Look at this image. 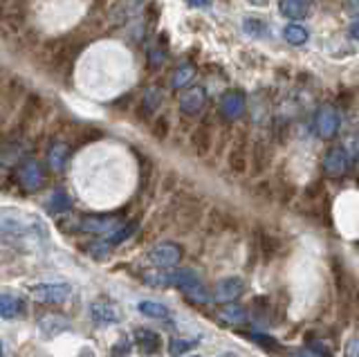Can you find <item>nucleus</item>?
<instances>
[{"label":"nucleus","instance_id":"nucleus-21","mask_svg":"<svg viewBox=\"0 0 359 357\" xmlns=\"http://www.w3.org/2000/svg\"><path fill=\"white\" fill-rule=\"evenodd\" d=\"M191 144H193V149L198 155H204L209 149H211V131L207 129V126H198V129L193 131L191 135Z\"/></svg>","mask_w":359,"mask_h":357},{"label":"nucleus","instance_id":"nucleus-6","mask_svg":"<svg viewBox=\"0 0 359 357\" xmlns=\"http://www.w3.org/2000/svg\"><path fill=\"white\" fill-rule=\"evenodd\" d=\"M243 292H245V281L241 277L220 279V281L216 283V288H213V301H218V303L236 301Z\"/></svg>","mask_w":359,"mask_h":357},{"label":"nucleus","instance_id":"nucleus-35","mask_svg":"<svg viewBox=\"0 0 359 357\" xmlns=\"http://www.w3.org/2000/svg\"><path fill=\"white\" fill-rule=\"evenodd\" d=\"M252 339H256V342H261L263 348H276V342L270 337H263V335H252Z\"/></svg>","mask_w":359,"mask_h":357},{"label":"nucleus","instance_id":"nucleus-29","mask_svg":"<svg viewBox=\"0 0 359 357\" xmlns=\"http://www.w3.org/2000/svg\"><path fill=\"white\" fill-rule=\"evenodd\" d=\"M195 339H173L168 346V353L171 355H182V353H189L191 348H195Z\"/></svg>","mask_w":359,"mask_h":357},{"label":"nucleus","instance_id":"nucleus-19","mask_svg":"<svg viewBox=\"0 0 359 357\" xmlns=\"http://www.w3.org/2000/svg\"><path fill=\"white\" fill-rule=\"evenodd\" d=\"M47 162L54 171H63V166L67 162V144L56 142L47 149Z\"/></svg>","mask_w":359,"mask_h":357},{"label":"nucleus","instance_id":"nucleus-39","mask_svg":"<svg viewBox=\"0 0 359 357\" xmlns=\"http://www.w3.org/2000/svg\"><path fill=\"white\" fill-rule=\"evenodd\" d=\"M350 12H359V0H346Z\"/></svg>","mask_w":359,"mask_h":357},{"label":"nucleus","instance_id":"nucleus-25","mask_svg":"<svg viewBox=\"0 0 359 357\" xmlns=\"http://www.w3.org/2000/svg\"><path fill=\"white\" fill-rule=\"evenodd\" d=\"M283 36H285V41L290 45H305L307 43V30L305 28H301V25H287V28L283 30Z\"/></svg>","mask_w":359,"mask_h":357},{"label":"nucleus","instance_id":"nucleus-15","mask_svg":"<svg viewBox=\"0 0 359 357\" xmlns=\"http://www.w3.org/2000/svg\"><path fill=\"white\" fill-rule=\"evenodd\" d=\"M135 342H138V346L142 348L144 353H160V348H162V337L155 333V330H149V328H138L135 330Z\"/></svg>","mask_w":359,"mask_h":357},{"label":"nucleus","instance_id":"nucleus-37","mask_svg":"<svg viewBox=\"0 0 359 357\" xmlns=\"http://www.w3.org/2000/svg\"><path fill=\"white\" fill-rule=\"evenodd\" d=\"M350 36H353L355 41H359V21H355L353 25H350Z\"/></svg>","mask_w":359,"mask_h":357},{"label":"nucleus","instance_id":"nucleus-10","mask_svg":"<svg viewBox=\"0 0 359 357\" xmlns=\"http://www.w3.org/2000/svg\"><path fill=\"white\" fill-rule=\"evenodd\" d=\"M314 0H281L279 10L290 21H303L312 14Z\"/></svg>","mask_w":359,"mask_h":357},{"label":"nucleus","instance_id":"nucleus-41","mask_svg":"<svg viewBox=\"0 0 359 357\" xmlns=\"http://www.w3.org/2000/svg\"><path fill=\"white\" fill-rule=\"evenodd\" d=\"M0 158H3V142H0Z\"/></svg>","mask_w":359,"mask_h":357},{"label":"nucleus","instance_id":"nucleus-27","mask_svg":"<svg viewBox=\"0 0 359 357\" xmlns=\"http://www.w3.org/2000/svg\"><path fill=\"white\" fill-rule=\"evenodd\" d=\"M193 74H195L193 65H180L177 70L173 72V79H171V86H173V88H184L186 83H189V81L193 79Z\"/></svg>","mask_w":359,"mask_h":357},{"label":"nucleus","instance_id":"nucleus-11","mask_svg":"<svg viewBox=\"0 0 359 357\" xmlns=\"http://www.w3.org/2000/svg\"><path fill=\"white\" fill-rule=\"evenodd\" d=\"M67 328H70V321H67L63 314L47 312L39 319V330L43 337H56V335L65 333Z\"/></svg>","mask_w":359,"mask_h":357},{"label":"nucleus","instance_id":"nucleus-40","mask_svg":"<svg viewBox=\"0 0 359 357\" xmlns=\"http://www.w3.org/2000/svg\"><path fill=\"white\" fill-rule=\"evenodd\" d=\"M250 3H254V5H265L268 0H250Z\"/></svg>","mask_w":359,"mask_h":357},{"label":"nucleus","instance_id":"nucleus-18","mask_svg":"<svg viewBox=\"0 0 359 357\" xmlns=\"http://www.w3.org/2000/svg\"><path fill=\"white\" fill-rule=\"evenodd\" d=\"M138 227H140V220H138V218L131 220V223H126V225H119L113 234H108L106 243L110 245V248H115V245H122V243H126L128 238H131L135 232H138Z\"/></svg>","mask_w":359,"mask_h":357},{"label":"nucleus","instance_id":"nucleus-34","mask_svg":"<svg viewBox=\"0 0 359 357\" xmlns=\"http://www.w3.org/2000/svg\"><path fill=\"white\" fill-rule=\"evenodd\" d=\"M140 169H142V186H146L149 184V175H151V160L149 158H142V164H140Z\"/></svg>","mask_w":359,"mask_h":357},{"label":"nucleus","instance_id":"nucleus-28","mask_svg":"<svg viewBox=\"0 0 359 357\" xmlns=\"http://www.w3.org/2000/svg\"><path fill=\"white\" fill-rule=\"evenodd\" d=\"M142 279H144V283H149L153 288H166L168 285V272H146Z\"/></svg>","mask_w":359,"mask_h":357},{"label":"nucleus","instance_id":"nucleus-5","mask_svg":"<svg viewBox=\"0 0 359 357\" xmlns=\"http://www.w3.org/2000/svg\"><path fill=\"white\" fill-rule=\"evenodd\" d=\"M314 129L321 140H332L339 133V113L332 106H321L314 117Z\"/></svg>","mask_w":359,"mask_h":357},{"label":"nucleus","instance_id":"nucleus-36","mask_svg":"<svg viewBox=\"0 0 359 357\" xmlns=\"http://www.w3.org/2000/svg\"><path fill=\"white\" fill-rule=\"evenodd\" d=\"M119 344H122V346H115V348H113V353H115V355H119V353L126 355L128 351H131V346H128V339H126V337L119 339Z\"/></svg>","mask_w":359,"mask_h":357},{"label":"nucleus","instance_id":"nucleus-20","mask_svg":"<svg viewBox=\"0 0 359 357\" xmlns=\"http://www.w3.org/2000/svg\"><path fill=\"white\" fill-rule=\"evenodd\" d=\"M70 195H67L63 189H54L50 193V202H47V211L50 214H63V211L70 209Z\"/></svg>","mask_w":359,"mask_h":357},{"label":"nucleus","instance_id":"nucleus-17","mask_svg":"<svg viewBox=\"0 0 359 357\" xmlns=\"http://www.w3.org/2000/svg\"><path fill=\"white\" fill-rule=\"evenodd\" d=\"M200 279L193 270H173L168 272V285H175L180 290H189V288L198 285Z\"/></svg>","mask_w":359,"mask_h":357},{"label":"nucleus","instance_id":"nucleus-1","mask_svg":"<svg viewBox=\"0 0 359 357\" xmlns=\"http://www.w3.org/2000/svg\"><path fill=\"white\" fill-rule=\"evenodd\" d=\"M16 180L23 186V191L34 193L43 189V184H45V169H43L36 160H23V162L16 166Z\"/></svg>","mask_w":359,"mask_h":357},{"label":"nucleus","instance_id":"nucleus-9","mask_svg":"<svg viewBox=\"0 0 359 357\" xmlns=\"http://www.w3.org/2000/svg\"><path fill=\"white\" fill-rule=\"evenodd\" d=\"M207 104V92L202 86H193L186 88L182 95H180V110L184 115H198L200 110Z\"/></svg>","mask_w":359,"mask_h":357},{"label":"nucleus","instance_id":"nucleus-13","mask_svg":"<svg viewBox=\"0 0 359 357\" xmlns=\"http://www.w3.org/2000/svg\"><path fill=\"white\" fill-rule=\"evenodd\" d=\"M247 317H250L247 310L243 308V305H236L234 301L225 303L218 310V319L222 321V324H227V326H243L247 321Z\"/></svg>","mask_w":359,"mask_h":357},{"label":"nucleus","instance_id":"nucleus-7","mask_svg":"<svg viewBox=\"0 0 359 357\" xmlns=\"http://www.w3.org/2000/svg\"><path fill=\"white\" fill-rule=\"evenodd\" d=\"M245 108H247V99L241 90H229L220 99V113L227 122H236V119H241L245 115Z\"/></svg>","mask_w":359,"mask_h":357},{"label":"nucleus","instance_id":"nucleus-38","mask_svg":"<svg viewBox=\"0 0 359 357\" xmlns=\"http://www.w3.org/2000/svg\"><path fill=\"white\" fill-rule=\"evenodd\" d=\"M186 5H191V7H207L209 0H186Z\"/></svg>","mask_w":359,"mask_h":357},{"label":"nucleus","instance_id":"nucleus-22","mask_svg":"<svg viewBox=\"0 0 359 357\" xmlns=\"http://www.w3.org/2000/svg\"><path fill=\"white\" fill-rule=\"evenodd\" d=\"M138 310L142 314H146V317H151V319H168V308L164 303H157V301L144 299V301L138 303Z\"/></svg>","mask_w":359,"mask_h":357},{"label":"nucleus","instance_id":"nucleus-42","mask_svg":"<svg viewBox=\"0 0 359 357\" xmlns=\"http://www.w3.org/2000/svg\"><path fill=\"white\" fill-rule=\"evenodd\" d=\"M0 355H3V346H0Z\"/></svg>","mask_w":359,"mask_h":357},{"label":"nucleus","instance_id":"nucleus-23","mask_svg":"<svg viewBox=\"0 0 359 357\" xmlns=\"http://www.w3.org/2000/svg\"><path fill=\"white\" fill-rule=\"evenodd\" d=\"M28 19V5H25V0H14L12 7H10V14H7V21L14 30H19L21 25Z\"/></svg>","mask_w":359,"mask_h":357},{"label":"nucleus","instance_id":"nucleus-32","mask_svg":"<svg viewBox=\"0 0 359 357\" xmlns=\"http://www.w3.org/2000/svg\"><path fill=\"white\" fill-rule=\"evenodd\" d=\"M186 292V296H189L191 301H195V303H207L209 301V294L204 292V288L198 283V285H193V288H189V290H184Z\"/></svg>","mask_w":359,"mask_h":357},{"label":"nucleus","instance_id":"nucleus-8","mask_svg":"<svg viewBox=\"0 0 359 357\" xmlns=\"http://www.w3.org/2000/svg\"><path fill=\"white\" fill-rule=\"evenodd\" d=\"M348 162H350V155L344 149H330L328 155L323 158V173L328 177H341L348 171Z\"/></svg>","mask_w":359,"mask_h":357},{"label":"nucleus","instance_id":"nucleus-26","mask_svg":"<svg viewBox=\"0 0 359 357\" xmlns=\"http://www.w3.org/2000/svg\"><path fill=\"white\" fill-rule=\"evenodd\" d=\"M229 166H232L236 173H243L247 169V153L243 144H236L232 153H229Z\"/></svg>","mask_w":359,"mask_h":357},{"label":"nucleus","instance_id":"nucleus-33","mask_svg":"<svg viewBox=\"0 0 359 357\" xmlns=\"http://www.w3.org/2000/svg\"><path fill=\"white\" fill-rule=\"evenodd\" d=\"M162 63H164V47H155L149 52V65L155 70V67H160Z\"/></svg>","mask_w":359,"mask_h":357},{"label":"nucleus","instance_id":"nucleus-4","mask_svg":"<svg viewBox=\"0 0 359 357\" xmlns=\"http://www.w3.org/2000/svg\"><path fill=\"white\" fill-rule=\"evenodd\" d=\"M149 261L155 268H175L182 261V248L177 243H157L149 252Z\"/></svg>","mask_w":359,"mask_h":357},{"label":"nucleus","instance_id":"nucleus-30","mask_svg":"<svg viewBox=\"0 0 359 357\" xmlns=\"http://www.w3.org/2000/svg\"><path fill=\"white\" fill-rule=\"evenodd\" d=\"M243 30L250 34V36L254 39H261L263 34H265V23L261 19H245L243 23Z\"/></svg>","mask_w":359,"mask_h":357},{"label":"nucleus","instance_id":"nucleus-3","mask_svg":"<svg viewBox=\"0 0 359 357\" xmlns=\"http://www.w3.org/2000/svg\"><path fill=\"white\" fill-rule=\"evenodd\" d=\"M30 294L39 303H63L70 296V285L65 283H36L30 288Z\"/></svg>","mask_w":359,"mask_h":357},{"label":"nucleus","instance_id":"nucleus-16","mask_svg":"<svg viewBox=\"0 0 359 357\" xmlns=\"http://www.w3.org/2000/svg\"><path fill=\"white\" fill-rule=\"evenodd\" d=\"M23 301L12 292H3L0 294V317L3 319H19L23 314Z\"/></svg>","mask_w":359,"mask_h":357},{"label":"nucleus","instance_id":"nucleus-31","mask_svg":"<svg viewBox=\"0 0 359 357\" xmlns=\"http://www.w3.org/2000/svg\"><path fill=\"white\" fill-rule=\"evenodd\" d=\"M168 119L164 115H157V119L153 122V138H157V140H166V135H168Z\"/></svg>","mask_w":359,"mask_h":357},{"label":"nucleus","instance_id":"nucleus-12","mask_svg":"<svg viewBox=\"0 0 359 357\" xmlns=\"http://www.w3.org/2000/svg\"><path fill=\"white\" fill-rule=\"evenodd\" d=\"M90 317L97 321V324H117L122 321V314L115 308L113 303L108 301H95L90 305Z\"/></svg>","mask_w":359,"mask_h":357},{"label":"nucleus","instance_id":"nucleus-2","mask_svg":"<svg viewBox=\"0 0 359 357\" xmlns=\"http://www.w3.org/2000/svg\"><path fill=\"white\" fill-rule=\"evenodd\" d=\"M124 223L119 214H97V216H83L79 220V229L92 236H108Z\"/></svg>","mask_w":359,"mask_h":357},{"label":"nucleus","instance_id":"nucleus-24","mask_svg":"<svg viewBox=\"0 0 359 357\" xmlns=\"http://www.w3.org/2000/svg\"><path fill=\"white\" fill-rule=\"evenodd\" d=\"M160 104H162V95H160V90L149 88L146 92H144V97H142V115H144V117L153 115V113H155V110L160 108Z\"/></svg>","mask_w":359,"mask_h":357},{"label":"nucleus","instance_id":"nucleus-14","mask_svg":"<svg viewBox=\"0 0 359 357\" xmlns=\"http://www.w3.org/2000/svg\"><path fill=\"white\" fill-rule=\"evenodd\" d=\"M39 106H41V99L36 95L28 97V101H25L23 108H21L19 117H16V129H19V133H25L32 126V119L39 113Z\"/></svg>","mask_w":359,"mask_h":357}]
</instances>
